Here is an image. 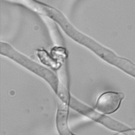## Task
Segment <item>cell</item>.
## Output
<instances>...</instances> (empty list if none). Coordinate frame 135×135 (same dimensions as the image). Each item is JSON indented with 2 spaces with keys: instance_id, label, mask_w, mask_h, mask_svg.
Instances as JSON below:
<instances>
[{
  "instance_id": "obj_1",
  "label": "cell",
  "mask_w": 135,
  "mask_h": 135,
  "mask_svg": "<svg viewBox=\"0 0 135 135\" xmlns=\"http://www.w3.org/2000/svg\"><path fill=\"white\" fill-rule=\"evenodd\" d=\"M1 54L8 56L16 62L25 66L35 73L44 79L51 86L53 89L56 92L58 82L55 76L47 69L41 66L40 65L29 60L26 57L22 56L14 51L8 45L5 43H1Z\"/></svg>"
},
{
  "instance_id": "obj_2",
  "label": "cell",
  "mask_w": 135,
  "mask_h": 135,
  "mask_svg": "<svg viewBox=\"0 0 135 135\" xmlns=\"http://www.w3.org/2000/svg\"><path fill=\"white\" fill-rule=\"evenodd\" d=\"M68 104H69L71 108L80 113L103 124L109 129L120 131H126L130 130V129L126 125L105 115L99 114L72 97H70Z\"/></svg>"
},
{
  "instance_id": "obj_3",
  "label": "cell",
  "mask_w": 135,
  "mask_h": 135,
  "mask_svg": "<svg viewBox=\"0 0 135 135\" xmlns=\"http://www.w3.org/2000/svg\"><path fill=\"white\" fill-rule=\"evenodd\" d=\"M123 97L124 95L122 93H104L99 98L96 104V109L103 113H113L118 109Z\"/></svg>"
},
{
  "instance_id": "obj_4",
  "label": "cell",
  "mask_w": 135,
  "mask_h": 135,
  "mask_svg": "<svg viewBox=\"0 0 135 135\" xmlns=\"http://www.w3.org/2000/svg\"><path fill=\"white\" fill-rule=\"evenodd\" d=\"M110 63L118 67L129 74L135 77V64L130 61L113 55Z\"/></svg>"
},
{
  "instance_id": "obj_5",
  "label": "cell",
  "mask_w": 135,
  "mask_h": 135,
  "mask_svg": "<svg viewBox=\"0 0 135 135\" xmlns=\"http://www.w3.org/2000/svg\"><path fill=\"white\" fill-rule=\"evenodd\" d=\"M67 117L66 107H59L56 116V126L60 135H64L70 132L68 126Z\"/></svg>"
},
{
  "instance_id": "obj_6",
  "label": "cell",
  "mask_w": 135,
  "mask_h": 135,
  "mask_svg": "<svg viewBox=\"0 0 135 135\" xmlns=\"http://www.w3.org/2000/svg\"><path fill=\"white\" fill-rule=\"evenodd\" d=\"M64 135H73V134H72L70 133V132H69L68 133H66V134H64Z\"/></svg>"
},
{
  "instance_id": "obj_7",
  "label": "cell",
  "mask_w": 135,
  "mask_h": 135,
  "mask_svg": "<svg viewBox=\"0 0 135 135\" xmlns=\"http://www.w3.org/2000/svg\"><path fill=\"white\" fill-rule=\"evenodd\" d=\"M117 135H123V134H117Z\"/></svg>"
}]
</instances>
